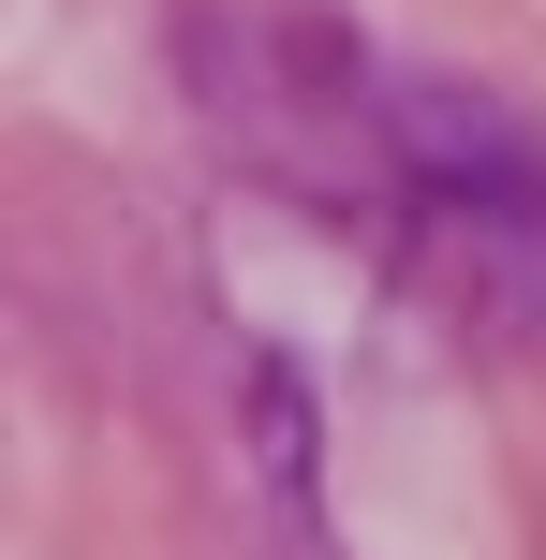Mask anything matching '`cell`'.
I'll use <instances>...</instances> for the list:
<instances>
[]
</instances>
